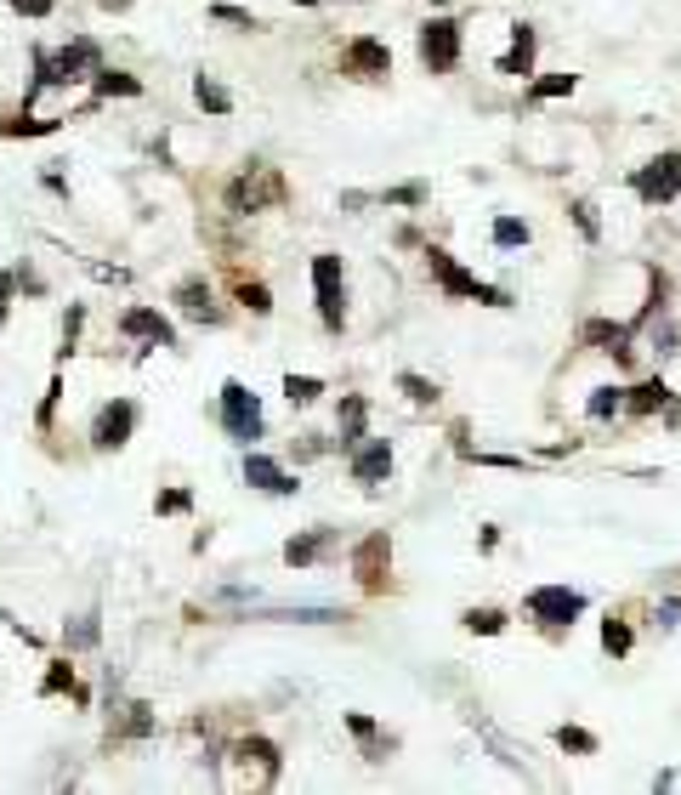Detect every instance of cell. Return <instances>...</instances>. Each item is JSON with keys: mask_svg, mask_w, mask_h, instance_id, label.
I'll list each match as a JSON object with an SVG mask.
<instances>
[{"mask_svg": "<svg viewBox=\"0 0 681 795\" xmlns=\"http://www.w3.org/2000/svg\"><path fill=\"white\" fill-rule=\"evenodd\" d=\"M233 756L245 761V773L256 767V773H262V784H279L284 756H279V744H273V739H239V744H233Z\"/></svg>", "mask_w": 681, "mask_h": 795, "instance_id": "cell-19", "label": "cell"}, {"mask_svg": "<svg viewBox=\"0 0 681 795\" xmlns=\"http://www.w3.org/2000/svg\"><path fill=\"white\" fill-rule=\"evenodd\" d=\"M52 131H63V120H29V114L0 120V137H52Z\"/></svg>", "mask_w": 681, "mask_h": 795, "instance_id": "cell-33", "label": "cell"}, {"mask_svg": "<svg viewBox=\"0 0 681 795\" xmlns=\"http://www.w3.org/2000/svg\"><path fill=\"white\" fill-rule=\"evenodd\" d=\"M630 188H636V199H642L647 211H659V205H676V194H681V154H676V148L653 154L642 171H630Z\"/></svg>", "mask_w": 681, "mask_h": 795, "instance_id": "cell-6", "label": "cell"}, {"mask_svg": "<svg viewBox=\"0 0 681 795\" xmlns=\"http://www.w3.org/2000/svg\"><path fill=\"white\" fill-rule=\"evenodd\" d=\"M91 86H97V97H142V80L137 74H125V69H97L91 74Z\"/></svg>", "mask_w": 681, "mask_h": 795, "instance_id": "cell-24", "label": "cell"}, {"mask_svg": "<svg viewBox=\"0 0 681 795\" xmlns=\"http://www.w3.org/2000/svg\"><path fill=\"white\" fill-rule=\"evenodd\" d=\"M74 688V665L69 659H52V671L40 676V699H52V693H69Z\"/></svg>", "mask_w": 681, "mask_h": 795, "instance_id": "cell-36", "label": "cell"}, {"mask_svg": "<svg viewBox=\"0 0 681 795\" xmlns=\"http://www.w3.org/2000/svg\"><path fill=\"white\" fill-rule=\"evenodd\" d=\"M57 392H63V375H52V387L40 398V432H52V415H57Z\"/></svg>", "mask_w": 681, "mask_h": 795, "instance_id": "cell-44", "label": "cell"}, {"mask_svg": "<svg viewBox=\"0 0 681 795\" xmlns=\"http://www.w3.org/2000/svg\"><path fill=\"white\" fill-rule=\"evenodd\" d=\"M381 205H426V182H403V188H386Z\"/></svg>", "mask_w": 681, "mask_h": 795, "instance_id": "cell-40", "label": "cell"}, {"mask_svg": "<svg viewBox=\"0 0 681 795\" xmlns=\"http://www.w3.org/2000/svg\"><path fill=\"white\" fill-rule=\"evenodd\" d=\"M341 69H347L352 80H386V74H392V52H386V40L358 35V40H347V52H341Z\"/></svg>", "mask_w": 681, "mask_h": 795, "instance_id": "cell-12", "label": "cell"}, {"mask_svg": "<svg viewBox=\"0 0 681 795\" xmlns=\"http://www.w3.org/2000/svg\"><path fill=\"white\" fill-rule=\"evenodd\" d=\"M653 347H659V358H670V353H681V347H676V324H670V318H664L659 330H653Z\"/></svg>", "mask_w": 681, "mask_h": 795, "instance_id": "cell-45", "label": "cell"}, {"mask_svg": "<svg viewBox=\"0 0 681 795\" xmlns=\"http://www.w3.org/2000/svg\"><path fill=\"white\" fill-rule=\"evenodd\" d=\"M245 483L250 489H262V495H296L301 483L296 472H284L273 455H262V449H245Z\"/></svg>", "mask_w": 681, "mask_h": 795, "instance_id": "cell-16", "label": "cell"}, {"mask_svg": "<svg viewBox=\"0 0 681 795\" xmlns=\"http://www.w3.org/2000/svg\"><path fill=\"white\" fill-rule=\"evenodd\" d=\"M568 216H574V228L585 233V245H596V239H602V222H596V205H591V199H574V205H568Z\"/></svg>", "mask_w": 681, "mask_h": 795, "instance_id": "cell-37", "label": "cell"}, {"mask_svg": "<svg viewBox=\"0 0 681 795\" xmlns=\"http://www.w3.org/2000/svg\"><path fill=\"white\" fill-rule=\"evenodd\" d=\"M193 103L205 108V114H216V120H222V114H233V91H227L222 80L199 74V80H193Z\"/></svg>", "mask_w": 681, "mask_h": 795, "instance_id": "cell-23", "label": "cell"}, {"mask_svg": "<svg viewBox=\"0 0 681 795\" xmlns=\"http://www.w3.org/2000/svg\"><path fill=\"white\" fill-rule=\"evenodd\" d=\"M12 284H18V273H0V324L12 313Z\"/></svg>", "mask_w": 681, "mask_h": 795, "instance_id": "cell-46", "label": "cell"}, {"mask_svg": "<svg viewBox=\"0 0 681 795\" xmlns=\"http://www.w3.org/2000/svg\"><path fill=\"white\" fill-rule=\"evenodd\" d=\"M330 540H335V529L330 523H318V529H307V534H296L290 546H284V563L290 568H313L324 551H330Z\"/></svg>", "mask_w": 681, "mask_h": 795, "instance_id": "cell-20", "label": "cell"}, {"mask_svg": "<svg viewBox=\"0 0 681 795\" xmlns=\"http://www.w3.org/2000/svg\"><path fill=\"white\" fill-rule=\"evenodd\" d=\"M313 301H318L324 330L341 336V330H347V262H341L335 250H318L313 256Z\"/></svg>", "mask_w": 681, "mask_h": 795, "instance_id": "cell-4", "label": "cell"}, {"mask_svg": "<svg viewBox=\"0 0 681 795\" xmlns=\"http://www.w3.org/2000/svg\"><path fill=\"white\" fill-rule=\"evenodd\" d=\"M398 392L409 398V404H420V409L437 404V381H426V375H415V370H403V375H398Z\"/></svg>", "mask_w": 681, "mask_h": 795, "instance_id": "cell-35", "label": "cell"}, {"mask_svg": "<svg viewBox=\"0 0 681 795\" xmlns=\"http://www.w3.org/2000/svg\"><path fill=\"white\" fill-rule=\"evenodd\" d=\"M97 69H103V46L91 35H74L57 57L35 52V80L23 91V103H35V91H46V86H80V80H91Z\"/></svg>", "mask_w": 681, "mask_h": 795, "instance_id": "cell-1", "label": "cell"}, {"mask_svg": "<svg viewBox=\"0 0 681 795\" xmlns=\"http://www.w3.org/2000/svg\"><path fill=\"white\" fill-rule=\"evenodd\" d=\"M574 74H545V80H534L528 86V103H551V97H574Z\"/></svg>", "mask_w": 681, "mask_h": 795, "instance_id": "cell-32", "label": "cell"}, {"mask_svg": "<svg viewBox=\"0 0 681 795\" xmlns=\"http://www.w3.org/2000/svg\"><path fill=\"white\" fill-rule=\"evenodd\" d=\"M347 568H352V580L364 585L369 597H381L386 585H392V534H386V529H369L364 540L347 551Z\"/></svg>", "mask_w": 681, "mask_h": 795, "instance_id": "cell-5", "label": "cell"}, {"mask_svg": "<svg viewBox=\"0 0 681 795\" xmlns=\"http://www.w3.org/2000/svg\"><path fill=\"white\" fill-rule=\"evenodd\" d=\"M347 472H352V483H364V489L386 483V477H392V443H386V438H364L347 455Z\"/></svg>", "mask_w": 681, "mask_h": 795, "instance_id": "cell-14", "label": "cell"}, {"mask_svg": "<svg viewBox=\"0 0 681 795\" xmlns=\"http://www.w3.org/2000/svg\"><path fill=\"white\" fill-rule=\"evenodd\" d=\"M426 273H432V284L443 290V296L454 301H483V307H511V296L500 290V284H483L477 273H466V267L454 262L443 245H426Z\"/></svg>", "mask_w": 681, "mask_h": 795, "instance_id": "cell-3", "label": "cell"}, {"mask_svg": "<svg viewBox=\"0 0 681 795\" xmlns=\"http://www.w3.org/2000/svg\"><path fill=\"white\" fill-rule=\"evenodd\" d=\"M630 648H636V631H630L625 619H602V654H613V659H625Z\"/></svg>", "mask_w": 681, "mask_h": 795, "instance_id": "cell-30", "label": "cell"}, {"mask_svg": "<svg viewBox=\"0 0 681 795\" xmlns=\"http://www.w3.org/2000/svg\"><path fill=\"white\" fill-rule=\"evenodd\" d=\"M585 608H591L585 591H568V585H534V591L523 597V614L540 619V625H551V631H568Z\"/></svg>", "mask_w": 681, "mask_h": 795, "instance_id": "cell-8", "label": "cell"}, {"mask_svg": "<svg viewBox=\"0 0 681 795\" xmlns=\"http://www.w3.org/2000/svg\"><path fill=\"white\" fill-rule=\"evenodd\" d=\"M489 239H494V250H523L528 239H534V228H528L523 216H494Z\"/></svg>", "mask_w": 681, "mask_h": 795, "instance_id": "cell-25", "label": "cell"}, {"mask_svg": "<svg viewBox=\"0 0 681 795\" xmlns=\"http://www.w3.org/2000/svg\"><path fill=\"white\" fill-rule=\"evenodd\" d=\"M97 6H103V12H125V6H131V0H97Z\"/></svg>", "mask_w": 681, "mask_h": 795, "instance_id": "cell-48", "label": "cell"}, {"mask_svg": "<svg viewBox=\"0 0 681 795\" xmlns=\"http://www.w3.org/2000/svg\"><path fill=\"white\" fill-rule=\"evenodd\" d=\"M619 409H625V387H596L591 398H585V415H591V421H613V415H619Z\"/></svg>", "mask_w": 681, "mask_h": 795, "instance_id": "cell-28", "label": "cell"}, {"mask_svg": "<svg viewBox=\"0 0 681 795\" xmlns=\"http://www.w3.org/2000/svg\"><path fill=\"white\" fill-rule=\"evenodd\" d=\"M364 438H369V398L364 392H341V409H335V443L352 455Z\"/></svg>", "mask_w": 681, "mask_h": 795, "instance_id": "cell-17", "label": "cell"}, {"mask_svg": "<svg viewBox=\"0 0 681 795\" xmlns=\"http://www.w3.org/2000/svg\"><path fill=\"white\" fill-rule=\"evenodd\" d=\"M80 318H86V307L74 301V307H69V324H63V347H57V353H63V358H69L74 347H80Z\"/></svg>", "mask_w": 681, "mask_h": 795, "instance_id": "cell-42", "label": "cell"}, {"mask_svg": "<svg viewBox=\"0 0 681 795\" xmlns=\"http://www.w3.org/2000/svg\"><path fill=\"white\" fill-rule=\"evenodd\" d=\"M664 404H670V387H664V375H647V381L625 387V409H630V415H659Z\"/></svg>", "mask_w": 681, "mask_h": 795, "instance_id": "cell-21", "label": "cell"}, {"mask_svg": "<svg viewBox=\"0 0 681 795\" xmlns=\"http://www.w3.org/2000/svg\"><path fill=\"white\" fill-rule=\"evenodd\" d=\"M415 52H420V69L426 74H454L460 69V23L454 18H426L420 23Z\"/></svg>", "mask_w": 681, "mask_h": 795, "instance_id": "cell-9", "label": "cell"}, {"mask_svg": "<svg viewBox=\"0 0 681 795\" xmlns=\"http://www.w3.org/2000/svg\"><path fill=\"white\" fill-rule=\"evenodd\" d=\"M131 432H137V404H131V398H108V404L91 415V449H97V455L125 449Z\"/></svg>", "mask_w": 681, "mask_h": 795, "instance_id": "cell-10", "label": "cell"}, {"mask_svg": "<svg viewBox=\"0 0 681 795\" xmlns=\"http://www.w3.org/2000/svg\"><path fill=\"white\" fill-rule=\"evenodd\" d=\"M154 512L159 517H182V512H193V495L188 489H165V495H154Z\"/></svg>", "mask_w": 681, "mask_h": 795, "instance_id": "cell-39", "label": "cell"}, {"mask_svg": "<svg viewBox=\"0 0 681 795\" xmlns=\"http://www.w3.org/2000/svg\"><path fill=\"white\" fill-rule=\"evenodd\" d=\"M97 642H103V614H97V608H86L80 619L63 625V648H69V654H86V648H97Z\"/></svg>", "mask_w": 681, "mask_h": 795, "instance_id": "cell-22", "label": "cell"}, {"mask_svg": "<svg viewBox=\"0 0 681 795\" xmlns=\"http://www.w3.org/2000/svg\"><path fill=\"white\" fill-rule=\"evenodd\" d=\"M154 733V705H125V716L114 722V739H148Z\"/></svg>", "mask_w": 681, "mask_h": 795, "instance_id": "cell-26", "label": "cell"}, {"mask_svg": "<svg viewBox=\"0 0 681 795\" xmlns=\"http://www.w3.org/2000/svg\"><path fill=\"white\" fill-rule=\"evenodd\" d=\"M210 18H216V23H233V29H262V23L250 18V12H239V6H227V0H216V6H210Z\"/></svg>", "mask_w": 681, "mask_h": 795, "instance_id": "cell-41", "label": "cell"}, {"mask_svg": "<svg viewBox=\"0 0 681 795\" xmlns=\"http://www.w3.org/2000/svg\"><path fill=\"white\" fill-rule=\"evenodd\" d=\"M6 6H12L18 18H52L57 12V0H6Z\"/></svg>", "mask_w": 681, "mask_h": 795, "instance_id": "cell-43", "label": "cell"}, {"mask_svg": "<svg viewBox=\"0 0 681 795\" xmlns=\"http://www.w3.org/2000/svg\"><path fill=\"white\" fill-rule=\"evenodd\" d=\"M347 727H352V739H358V744L369 750V761H375V739H381V727L369 722L364 710H347Z\"/></svg>", "mask_w": 681, "mask_h": 795, "instance_id": "cell-38", "label": "cell"}, {"mask_svg": "<svg viewBox=\"0 0 681 795\" xmlns=\"http://www.w3.org/2000/svg\"><path fill=\"white\" fill-rule=\"evenodd\" d=\"M233 301H239V307H250L256 318L273 313V290H267L262 279H233Z\"/></svg>", "mask_w": 681, "mask_h": 795, "instance_id": "cell-27", "label": "cell"}, {"mask_svg": "<svg viewBox=\"0 0 681 795\" xmlns=\"http://www.w3.org/2000/svg\"><path fill=\"white\" fill-rule=\"evenodd\" d=\"M534 52H540V35H534V23H511V52L494 63L500 74H511V80H528L534 74Z\"/></svg>", "mask_w": 681, "mask_h": 795, "instance_id": "cell-18", "label": "cell"}, {"mask_svg": "<svg viewBox=\"0 0 681 795\" xmlns=\"http://www.w3.org/2000/svg\"><path fill=\"white\" fill-rule=\"evenodd\" d=\"M557 744L568 750V756H596V750H602V739H596L591 727H574V722L557 727Z\"/></svg>", "mask_w": 681, "mask_h": 795, "instance_id": "cell-31", "label": "cell"}, {"mask_svg": "<svg viewBox=\"0 0 681 795\" xmlns=\"http://www.w3.org/2000/svg\"><path fill=\"white\" fill-rule=\"evenodd\" d=\"M284 398H290V404L296 409H307V404H318V398H324V381H318V375H284Z\"/></svg>", "mask_w": 681, "mask_h": 795, "instance_id": "cell-29", "label": "cell"}, {"mask_svg": "<svg viewBox=\"0 0 681 795\" xmlns=\"http://www.w3.org/2000/svg\"><path fill=\"white\" fill-rule=\"evenodd\" d=\"M659 625H681V597H664L659 602Z\"/></svg>", "mask_w": 681, "mask_h": 795, "instance_id": "cell-47", "label": "cell"}, {"mask_svg": "<svg viewBox=\"0 0 681 795\" xmlns=\"http://www.w3.org/2000/svg\"><path fill=\"white\" fill-rule=\"evenodd\" d=\"M630 341H636V324H613V318H585L579 324V347L585 353H613L619 364H630Z\"/></svg>", "mask_w": 681, "mask_h": 795, "instance_id": "cell-11", "label": "cell"}, {"mask_svg": "<svg viewBox=\"0 0 681 795\" xmlns=\"http://www.w3.org/2000/svg\"><path fill=\"white\" fill-rule=\"evenodd\" d=\"M171 301L182 307V318H193V324H210V330H216V324H227V307L216 301V290H210L205 279H182V284L171 290Z\"/></svg>", "mask_w": 681, "mask_h": 795, "instance_id": "cell-13", "label": "cell"}, {"mask_svg": "<svg viewBox=\"0 0 681 795\" xmlns=\"http://www.w3.org/2000/svg\"><path fill=\"white\" fill-rule=\"evenodd\" d=\"M284 199H290V182H284V171H279V165H262V159L227 182V211H239V216L279 211Z\"/></svg>", "mask_w": 681, "mask_h": 795, "instance_id": "cell-2", "label": "cell"}, {"mask_svg": "<svg viewBox=\"0 0 681 795\" xmlns=\"http://www.w3.org/2000/svg\"><path fill=\"white\" fill-rule=\"evenodd\" d=\"M222 426L233 443H245V449H256V438H262V398L245 387V381H222Z\"/></svg>", "mask_w": 681, "mask_h": 795, "instance_id": "cell-7", "label": "cell"}, {"mask_svg": "<svg viewBox=\"0 0 681 795\" xmlns=\"http://www.w3.org/2000/svg\"><path fill=\"white\" fill-rule=\"evenodd\" d=\"M120 336L131 341H148V347H176V324L154 307H125L120 313Z\"/></svg>", "mask_w": 681, "mask_h": 795, "instance_id": "cell-15", "label": "cell"}, {"mask_svg": "<svg viewBox=\"0 0 681 795\" xmlns=\"http://www.w3.org/2000/svg\"><path fill=\"white\" fill-rule=\"evenodd\" d=\"M460 625H466V631H477V636H500V631H506V614H500V608H466V614H460Z\"/></svg>", "mask_w": 681, "mask_h": 795, "instance_id": "cell-34", "label": "cell"}]
</instances>
